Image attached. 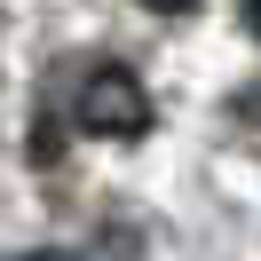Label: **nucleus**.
I'll list each match as a JSON object with an SVG mask.
<instances>
[{
	"label": "nucleus",
	"mask_w": 261,
	"mask_h": 261,
	"mask_svg": "<svg viewBox=\"0 0 261 261\" xmlns=\"http://www.w3.org/2000/svg\"><path fill=\"white\" fill-rule=\"evenodd\" d=\"M71 119H80V135L135 143V135H150V87L135 80L127 64H95L80 80V95H71Z\"/></svg>",
	"instance_id": "1"
},
{
	"label": "nucleus",
	"mask_w": 261,
	"mask_h": 261,
	"mask_svg": "<svg viewBox=\"0 0 261 261\" xmlns=\"http://www.w3.org/2000/svg\"><path fill=\"white\" fill-rule=\"evenodd\" d=\"M143 8H159V16H182V8H198V0H143Z\"/></svg>",
	"instance_id": "2"
},
{
	"label": "nucleus",
	"mask_w": 261,
	"mask_h": 261,
	"mask_svg": "<svg viewBox=\"0 0 261 261\" xmlns=\"http://www.w3.org/2000/svg\"><path fill=\"white\" fill-rule=\"evenodd\" d=\"M245 32H253V40H261V0H245Z\"/></svg>",
	"instance_id": "3"
},
{
	"label": "nucleus",
	"mask_w": 261,
	"mask_h": 261,
	"mask_svg": "<svg viewBox=\"0 0 261 261\" xmlns=\"http://www.w3.org/2000/svg\"><path fill=\"white\" fill-rule=\"evenodd\" d=\"M24 261H71V253H24Z\"/></svg>",
	"instance_id": "4"
}]
</instances>
